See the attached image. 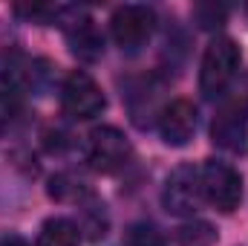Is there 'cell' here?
<instances>
[{
  "instance_id": "obj_1",
  "label": "cell",
  "mask_w": 248,
  "mask_h": 246,
  "mask_svg": "<svg viewBox=\"0 0 248 246\" xmlns=\"http://www.w3.org/2000/svg\"><path fill=\"white\" fill-rule=\"evenodd\" d=\"M237 70H240V47L231 38H217L205 50L199 70V90L205 93V99H222Z\"/></svg>"
},
{
  "instance_id": "obj_2",
  "label": "cell",
  "mask_w": 248,
  "mask_h": 246,
  "mask_svg": "<svg viewBox=\"0 0 248 246\" xmlns=\"http://www.w3.org/2000/svg\"><path fill=\"white\" fill-rule=\"evenodd\" d=\"M133 148L130 139L124 136L119 127L113 124H101L87 136V162L93 171L98 174H116L130 162Z\"/></svg>"
},
{
  "instance_id": "obj_3",
  "label": "cell",
  "mask_w": 248,
  "mask_h": 246,
  "mask_svg": "<svg viewBox=\"0 0 248 246\" xmlns=\"http://www.w3.org/2000/svg\"><path fill=\"white\" fill-rule=\"evenodd\" d=\"M153 29H156V12L150 6H141V3L119 6L110 18V35L124 53L141 50L150 41Z\"/></svg>"
},
{
  "instance_id": "obj_4",
  "label": "cell",
  "mask_w": 248,
  "mask_h": 246,
  "mask_svg": "<svg viewBox=\"0 0 248 246\" xmlns=\"http://www.w3.org/2000/svg\"><path fill=\"white\" fill-rule=\"evenodd\" d=\"M61 107L69 119L84 122V119H95L107 107V99H104L101 87L93 81V75L75 70L61 84Z\"/></svg>"
},
{
  "instance_id": "obj_5",
  "label": "cell",
  "mask_w": 248,
  "mask_h": 246,
  "mask_svg": "<svg viewBox=\"0 0 248 246\" xmlns=\"http://www.w3.org/2000/svg\"><path fill=\"white\" fill-rule=\"evenodd\" d=\"M199 177H202V197H205L217 211L231 214V211L240 206V200H243V177H240L231 165L211 159V162L202 165Z\"/></svg>"
},
{
  "instance_id": "obj_6",
  "label": "cell",
  "mask_w": 248,
  "mask_h": 246,
  "mask_svg": "<svg viewBox=\"0 0 248 246\" xmlns=\"http://www.w3.org/2000/svg\"><path fill=\"white\" fill-rule=\"evenodd\" d=\"M211 139L217 148L228 151V154H240L248 148V99L237 96L222 102V107L217 110L214 124H211Z\"/></svg>"
},
{
  "instance_id": "obj_7",
  "label": "cell",
  "mask_w": 248,
  "mask_h": 246,
  "mask_svg": "<svg viewBox=\"0 0 248 246\" xmlns=\"http://www.w3.org/2000/svg\"><path fill=\"white\" fill-rule=\"evenodd\" d=\"M202 203V177L193 165H179L173 174L165 180L162 188V206L176 214V217H190Z\"/></svg>"
},
{
  "instance_id": "obj_8",
  "label": "cell",
  "mask_w": 248,
  "mask_h": 246,
  "mask_svg": "<svg viewBox=\"0 0 248 246\" xmlns=\"http://www.w3.org/2000/svg\"><path fill=\"white\" fill-rule=\"evenodd\" d=\"M196 105L187 102V99H176L170 105L162 107L159 113V136L165 145L170 148H182L193 139L196 133Z\"/></svg>"
},
{
  "instance_id": "obj_9",
  "label": "cell",
  "mask_w": 248,
  "mask_h": 246,
  "mask_svg": "<svg viewBox=\"0 0 248 246\" xmlns=\"http://www.w3.org/2000/svg\"><path fill=\"white\" fill-rule=\"evenodd\" d=\"M66 26V44L72 50V55H78L81 61H95L104 53V38L95 29V23L84 15V12H69V20H63Z\"/></svg>"
},
{
  "instance_id": "obj_10",
  "label": "cell",
  "mask_w": 248,
  "mask_h": 246,
  "mask_svg": "<svg viewBox=\"0 0 248 246\" xmlns=\"http://www.w3.org/2000/svg\"><path fill=\"white\" fill-rule=\"evenodd\" d=\"M81 244V226H75L66 217H49L41 226L35 246H78Z\"/></svg>"
},
{
  "instance_id": "obj_11",
  "label": "cell",
  "mask_w": 248,
  "mask_h": 246,
  "mask_svg": "<svg viewBox=\"0 0 248 246\" xmlns=\"http://www.w3.org/2000/svg\"><path fill=\"white\" fill-rule=\"evenodd\" d=\"M217 241V232L205 220H190L176 229V244L179 246H211Z\"/></svg>"
},
{
  "instance_id": "obj_12",
  "label": "cell",
  "mask_w": 248,
  "mask_h": 246,
  "mask_svg": "<svg viewBox=\"0 0 248 246\" xmlns=\"http://www.w3.org/2000/svg\"><path fill=\"white\" fill-rule=\"evenodd\" d=\"M49 194L55 197V200H72V203H78V200H87L90 197V191H87V185L84 180H78L75 174H58V177H52V183H49Z\"/></svg>"
},
{
  "instance_id": "obj_13",
  "label": "cell",
  "mask_w": 248,
  "mask_h": 246,
  "mask_svg": "<svg viewBox=\"0 0 248 246\" xmlns=\"http://www.w3.org/2000/svg\"><path fill=\"white\" fill-rule=\"evenodd\" d=\"M124 246H165L162 235L150 223H133L124 232Z\"/></svg>"
},
{
  "instance_id": "obj_14",
  "label": "cell",
  "mask_w": 248,
  "mask_h": 246,
  "mask_svg": "<svg viewBox=\"0 0 248 246\" xmlns=\"http://www.w3.org/2000/svg\"><path fill=\"white\" fill-rule=\"evenodd\" d=\"M23 113V102H20V93L12 90V87H0V124H12L20 119Z\"/></svg>"
},
{
  "instance_id": "obj_15",
  "label": "cell",
  "mask_w": 248,
  "mask_h": 246,
  "mask_svg": "<svg viewBox=\"0 0 248 246\" xmlns=\"http://www.w3.org/2000/svg\"><path fill=\"white\" fill-rule=\"evenodd\" d=\"M84 226H87V232L93 238L104 235V229H107V211H104L101 203H95V200L87 203V209H84Z\"/></svg>"
},
{
  "instance_id": "obj_16",
  "label": "cell",
  "mask_w": 248,
  "mask_h": 246,
  "mask_svg": "<svg viewBox=\"0 0 248 246\" xmlns=\"http://www.w3.org/2000/svg\"><path fill=\"white\" fill-rule=\"evenodd\" d=\"M196 20H199V26H205V29H214V26H222V20H225V15H228V9L225 6H217V3H208V6H196Z\"/></svg>"
},
{
  "instance_id": "obj_17",
  "label": "cell",
  "mask_w": 248,
  "mask_h": 246,
  "mask_svg": "<svg viewBox=\"0 0 248 246\" xmlns=\"http://www.w3.org/2000/svg\"><path fill=\"white\" fill-rule=\"evenodd\" d=\"M0 246H29L20 235H15V232H3L0 235Z\"/></svg>"
}]
</instances>
